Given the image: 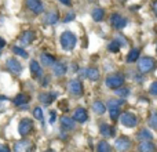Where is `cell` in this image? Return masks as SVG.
Segmentation results:
<instances>
[{"label":"cell","mask_w":157,"mask_h":152,"mask_svg":"<svg viewBox=\"0 0 157 152\" xmlns=\"http://www.w3.org/2000/svg\"><path fill=\"white\" fill-rule=\"evenodd\" d=\"M0 101H7V97L6 95H0Z\"/></svg>","instance_id":"cell-44"},{"label":"cell","mask_w":157,"mask_h":152,"mask_svg":"<svg viewBox=\"0 0 157 152\" xmlns=\"http://www.w3.org/2000/svg\"><path fill=\"white\" fill-rule=\"evenodd\" d=\"M59 108L62 111H68V101H61L59 102Z\"/></svg>","instance_id":"cell-38"},{"label":"cell","mask_w":157,"mask_h":152,"mask_svg":"<svg viewBox=\"0 0 157 152\" xmlns=\"http://www.w3.org/2000/svg\"><path fill=\"white\" fill-rule=\"evenodd\" d=\"M97 152H112V147L108 141L102 140V141L98 142L97 145Z\"/></svg>","instance_id":"cell-29"},{"label":"cell","mask_w":157,"mask_h":152,"mask_svg":"<svg viewBox=\"0 0 157 152\" xmlns=\"http://www.w3.org/2000/svg\"><path fill=\"white\" fill-rule=\"evenodd\" d=\"M52 75L57 76V78H62V76L66 75L68 72V65L65 62H55L52 65Z\"/></svg>","instance_id":"cell-18"},{"label":"cell","mask_w":157,"mask_h":152,"mask_svg":"<svg viewBox=\"0 0 157 152\" xmlns=\"http://www.w3.org/2000/svg\"><path fill=\"white\" fill-rule=\"evenodd\" d=\"M59 21V13L57 10H51L48 13L44 14L43 17V24L44 25H55Z\"/></svg>","instance_id":"cell-15"},{"label":"cell","mask_w":157,"mask_h":152,"mask_svg":"<svg viewBox=\"0 0 157 152\" xmlns=\"http://www.w3.org/2000/svg\"><path fill=\"white\" fill-rule=\"evenodd\" d=\"M156 54H157V44H156Z\"/></svg>","instance_id":"cell-47"},{"label":"cell","mask_w":157,"mask_h":152,"mask_svg":"<svg viewBox=\"0 0 157 152\" xmlns=\"http://www.w3.org/2000/svg\"><path fill=\"white\" fill-rule=\"evenodd\" d=\"M29 69H30V74H32V78L33 79H37V80H39V79H41L44 76L43 68H41V65L37 62V61H35V60L30 61Z\"/></svg>","instance_id":"cell-14"},{"label":"cell","mask_w":157,"mask_h":152,"mask_svg":"<svg viewBox=\"0 0 157 152\" xmlns=\"http://www.w3.org/2000/svg\"><path fill=\"white\" fill-rule=\"evenodd\" d=\"M57 62V58L54 57V55L48 54V53H43V54H40V64L43 66H46V68H52V65Z\"/></svg>","instance_id":"cell-19"},{"label":"cell","mask_w":157,"mask_h":152,"mask_svg":"<svg viewBox=\"0 0 157 152\" xmlns=\"http://www.w3.org/2000/svg\"><path fill=\"white\" fill-rule=\"evenodd\" d=\"M33 118L37 120H40L41 123H44V115H43V109L40 108V106H35L33 108Z\"/></svg>","instance_id":"cell-30"},{"label":"cell","mask_w":157,"mask_h":152,"mask_svg":"<svg viewBox=\"0 0 157 152\" xmlns=\"http://www.w3.org/2000/svg\"><path fill=\"white\" fill-rule=\"evenodd\" d=\"M26 7L35 15H40L44 13V4L41 0H26Z\"/></svg>","instance_id":"cell-8"},{"label":"cell","mask_w":157,"mask_h":152,"mask_svg":"<svg viewBox=\"0 0 157 152\" xmlns=\"http://www.w3.org/2000/svg\"><path fill=\"white\" fill-rule=\"evenodd\" d=\"M33 150V144L30 140H21V141H17L14 145V152H30Z\"/></svg>","instance_id":"cell-11"},{"label":"cell","mask_w":157,"mask_h":152,"mask_svg":"<svg viewBox=\"0 0 157 152\" xmlns=\"http://www.w3.org/2000/svg\"><path fill=\"white\" fill-rule=\"evenodd\" d=\"M124 80H125L124 75H121V74H113V75L106 76L105 84H106V87H109V89L116 90V89H119V87H121L123 84H124Z\"/></svg>","instance_id":"cell-4"},{"label":"cell","mask_w":157,"mask_h":152,"mask_svg":"<svg viewBox=\"0 0 157 152\" xmlns=\"http://www.w3.org/2000/svg\"><path fill=\"white\" fill-rule=\"evenodd\" d=\"M106 105L102 102V101H94L92 102V111H94V114H97V115H103L106 112Z\"/></svg>","instance_id":"cell-25"},{"label":"cell","mask_w":157,"mask_h":152,"mask_svg":"<svg viewBox=\"0 0 157 152\" xmlns=\"http://www.w3.org/2000/svg\"><path fill=\"white\" fill-rule=\"evenodd\" d=\"M109 22H110V25L114 28V29L121 30L123 28H125V25H127V18H123L120 14L114 13V14H112V15H110Z\"/></svg>","instance_id":"cell-7"},{"label":"cell","mask_w":157,"mask_h":152,"mask_svg":"<svg viewBox=\"0 0 157 152\" xmlns=\"http://www.w3.org/2000/svg\"><path fill=\"white\" fill-rule=\"evenodd\" d=\"M124 102H125V100H123V98H120V100L110 98V100L108 101V105H106V108H108L109 115H110V119L112 120H117L120 118V115H121V105Z\"/></svg>","instance_id":"cell-2"},{"label":"cell","mask_w":157,"mask_h":152,"mask_svg":"<svg viewBox=\"0 0 157 152\" xmlns=\"http://www.w3.org/2000/svg\"><path fill=\"white\" fill-rule=\"evenodd\" d=\"M28 102H29V95H28V94H24V93H21V94L15 95V98L13 100V104H14L15 106L26 105Z\"/></svg>","instance_id":"cell-24"},{"label":"cell","mask_w":157,"mask_h":152,"mask_svg":"<svg viewBox=\"0 0 157 152\" xmlns=\"http://www.w3.org/2000/svg\"><path fill=\"white\" fill-rule=\"evenodd\" d=\"M57 97H58V93H55V91H51V93H40V94H39V101H40L43 105H50L51 102H54Z\"/></svg>","instance_id":"cell-16"},{"label":"cell","mask_w":157,"mask_h":152,"mask_svg":"<svg viewBox=\"0 0 157 152\" xmlns=\"http://www.w3.org/2000/svg\"><path fill=\"white\" fill-rule=\"evenodd\" d=\"M61 126H62L63 130L69 131L76 127V122L73 120V118H69V116H66V115H63V116L61 118Z\"/></svg>","instance_id":"cell-21"},{"label":"cell","mask_w":157,"mask_h":152,"mask_svg":"<svg viewBox=\"0 0 157 152\" xmlns=\"http://www.w3.org/2000/svg\"><path fill=\"white\" fill-rule=\"evenodd\" d=\"M68 91L71 93V94L76 95V97L77 95H81L84 91L83 83H81L78 79H72V80H69V83H68Z\"/></svg>","instance_id":"cell-9"},{"label":"cell","mask_w":157,"mask_h":152,"mask_svg":"<svg viewBox=\"0 0 157 152\" xmlns=\"http://www.w3.org/2000/svg\"><path fill=\"white\" fill-rule=\"evenodd\" d=\"M119 2H120V3H124V2H125V0H119Z\"/></svg>","instance_id":"cell-46"},{"label":"cell","mask_w":157,"mask_h":152,"mask_svg":"<svg viewBox=\"0 0 157 152\" xmlns=\"http://www.w3.org/2000/svg\"><path fill=\"white\" fill-rule=\"evenodd\" d=\"M147 123H149V126L152 129H155L157 131V111L152 112V115L149 116V119H147Z\"/></svg>","instance_id":"cell-32"},{"label":"cell","mask_w":157,"mask_h":152,"mask_svg":"<svg viewBox=\"0 0 157 152\" xmlns=\"http://www.w3.org/2000/svg\"><path fill=\"white\" fill-rule=\"evenodd\" d=\"M4 46H6V40L3 38H0V50H2Z\"/></svg>","instance_id":"cell-42"},{"label":"cell","mask_w":157,"mask_h":152,"mask_svg":"<svg viewBox=\"0 0 157 152\" xmlns=\"http://www.w3.org/2000/svg\"><path fill=\"white\" fill-rule=\"evenodd\" d=\"M6 66H7V69L11 72V74L14 75H19L22 72V65L21 62H19L18 60H15V58H8L7 61H6Z\"/></svg>","instance_id":"cell-10"},{"label":"cell","mask_w":157,"mask_h":152,"mask_svg":"<svg viewBox=\"0 0 157 152\" xmlns=\"http://www.w3.org/2000/svg\"><path fill=\"white\" fill-rule=\"evenodd\" d=\"M136 137H138L139 141H152L153 134L150 133L147 129H141V130L138 131V134H136Z\"/></svg>","instance_id":"cell-26"},{"label":"cell","mask_w":157,"mask_h":152,"mask_svg":"<svg viewBox=\"0 0 157 152\" xmlns=\"http://www.w3.org/2000/svg\"><path fill=\"white\" fill-rule=\"evenodd\" d=\"M83 76H86L87 79H90V80H92V82H97L98 79H99L101 74L97 68H87L83 71Z\"/></svg>","instance_id":"cell-22"},{"label":"cell","mask_w":157,"mask_h":152,"mask_svg":"<svg viewBox=\"0 0 157 152\" xmlns=\"http://www.w3.org/2000/svg\"><path fill=\"white\" fill-rule=\"evenodd\" d=\"M119 119H120V122H121V125L125 126V127L134 129L138 126V118H136V115L131 114V112H124V114H121Z\"/></svg>","instance_id":"cell-6"},{"label":"cell","mask_w":157,"mask_h":152,"mask_svg":"<svg viewBox=\"0 0 157 152\" xmlns=\"http://www.w3.org/2000/svg\"><path fill=\"white\" fill-rule=\"evenodd\" d=\"M99 131L103 137H106V138H109V137H114V134H116V129H114L113 126L108 125V123H101Z\"/></svg>","instance_id":"cell-20"},{"label":"cell","mask_w":157,"mask_h":152,"mask_svg":"<svg viewBox=\"0 0 157 152\" xmlns=\"http://www.w3.org/2000/svg\"><path fill=\"white\" fill-rule=\"evenodd\" d=\"M149 93L152 95H157V82H153L149 87Z\"/></svg>","instance_id":"cell-35"},{"label":"cell","mask_w":157,"mask_h":152,"mask_svg":"<svg viewBox=\"0 0 157 152\" xmlns=\"http://www.w3.org/2000/svg\"><path fill=\"white\" fill-rule=\"evenodd\" d=\"M59 43H61V47H62L65 51H72L77 44V38L73 32L65 30V32H62V35H61V38H59Z\"/></svg>","instance_id":"cell-1"},{"label":"cell","mask_w":157,"mask_h":152,"mask_svg":"<svg viewBox=\"0 0 157 152\" xmlns=\"http://www.w3.org/2000/svg\"><path fill=\"white\" fill-rule=\"evenodd\" d=\"M75 17H76V15H75V13H72V11H71L69 14H66V17H65V19H63V22H66V24H68V22H72V21L75 19Z\"/></svg>","instance_id":"cell-36"},{"label":"cell","mask_w":157,"mask_h":152,"mask_svg":"<svg viewBox=\"0 0 157 152\" xmlns=\"http://www.w3.org/2000/svg\"><path fill=\"white\" fill-rule=\"evenodd\" d=\"M55 120H57V114L54 111L50 112V125H54Z\"/></svg>","instance_id":"cell-37"},{"label":"cell","mask_w":157,"mask_h":152,"mask_svg":"<svg viewBox=\"0 0 157 152\" xmlns=\"http://www.w3.org/2000/svg\"><path fill=\"white\" fill-rule=\"evenodd\" d=\"M139 54H141V50L139 49H132V50H130V53L127 54V62L128 64H132V62H135V61H138L139 60Z\"/></svg>","instance_id":"cell-28"},{"label":"cell","mask_w":157,"mask_h":152,"mask_svg":"<svg viewBox=\"0 0 157 152\" xmlns=\"http://www.w3.org/2000/svg\"><path fill=\"white\" fill-rule=\"evenodd\" d=\"M138 71L141 72V74H149L150 71H153L155 69V66H156V61H155V58H152V57H141L138 60Z\"/></svg>","instance_id":"cell-3"},{"label":"cell","mask_w":157,"mask_h":152,"mask_svg":"<svg viewBox=\"0 0 157 152\" xmlns=\"http://www.w3.org/2000/svg\"><path fill=\"white\" fill-rule=\"evenodd\" d=\"M32 131H33V120L29 119V118H24V119H21V122L18 123L19 136L26 137V136H29Z\"/></svg>","instance_id":"cell-5"},{"label":"cell","mask_w":157,"mask_h":152,"mask_svg":"<svg viewBox=\"0 0 157 152\" xmlns=\"http://www.w3.org/2000/svg\"><path fill=\"white\" fill-rule=\"evenodd\" d=\"M44 152H57V151H52V150H47V151H44Z\"/></svg>","instance_id":"cell-45"},{"label":"cell","mask_w":157,"mask_h":152,"mask_svg":"<svg viewBox=\"0 0 157 152\" xmlns=\"http://www.w3.org/2000/svg\"><path fill=\"white\" fill-rule=\"evenodd\" d=\"M0 152H11L10 147L6 144H0Z\"/></svg>","instance_id":"cell-39"},{"label":"cell","mask_w":157,"mask_h":152,"mask_svg":"<svg viewBox=\"0 0 157 152\" xmlns=\"http://www.w3.org/2000/svg\"><path fill=\"white\" fill-rule=\"evenodd\" d=\"M59 2L62 3V4H65V6H71V4H72L71 0H59Z\"/></svg>","instance_id":"cell-41"},{"label":"cell","mask_w":157,"mask_h":152,"mask_svg":"<svg viewBox=\"0 0 157 152\" xmlns=\"http://www.w3.org/2000/svg\"><path fill=\"white\" fill-rule=\"evenodd\" d=\"M33 39H35V32L33 30H25V32L21 33V36H19V43H21L22 47H26L29 46V44H32Z\"/></svg>","instance_id":"cell-17"},{"label":"cell","mask_w":157,"mask_h":152,"mask_svg":"<svg viewBox=\"0 0 157 152\" xmlns=\"http://www.w3.org/2000/svg\"><path fill=\"white\" fill-rule=\"evenodd\" d=\"M114 147H116V150L119 151V152H125V151L130 150L131 141H130V138H128V137L121 136V137H119V138L116 140V142H114Z\"/></svg>","instance_id":"cell-13"},{"label":"cell","mask_w":157,"mask_h":152,"mask_svg":"<svg viewBox=\"0 0 157 152\" xmlns=\"http://www.w3.org/2000/svg\"><path fill=\"white\" fill-rule=\"evenodd\" d=\"M13 53L17 55H19V57L22 58H28L29 57V54L26 53V50H24V47H19V46H14L13 47Z\"/></svg>","instance_id":"cell-31"},{"label":"cell","mask_w":157,"mask_h":152,"mask_svg":"<svg viewBox=\"0 0 157 152\" xmlns=\"http://www.w3.org/2000/svg\"><path fill=\"white\" fill-rule=\"evenodd\" d=\"M48 82H50V79H48V78H46V79L43 80V86H47V84H48Z\"/></svg>","instance_id":"cell-43"},{"label":"cell","mask_w":157,"mask_h":152,"mask_svg":"<svg viewBox=\"0 0 157 152\" xmlns=\"http://www.w3.org/2000/svg\"><path fill=\"white\" fill-rule=\"evenodd\" d=\"M73 120L78 123H86L88 120V112L83 106H77L73 112Z\"/></svg>","instance_id":"cell-12"},{"label":"cell","mask_w":157,"mask_h":152,"mask_svg":"<svg viewBox=\"0 0 157 152\" xmlns=\"http://www.w3.org/2000/svg\"><path fill=\"white\" fill-rule=\"evenodd\" d=\"M108 50L109 51H112V53H119V50H120V43H119V40H112L110 43L108 44Z\"/></svg>","instance_id":"cell-33"},{"label":"cell","mask_w":157,"mask_h":152,"mask_svg":"<svg viewBox=\"0 0 157 152\" xmlns=\"http://www.w3.org/2000/svg\"><path fill=\"white\" fill-rule=\"evenodd\" d=\"M139 152H156V145L152 141H141L138 145Z\"/></svg>","instance_id":"cell-23"},{"label":"cell","mask_w":157,"mask_h":152,"mask_svg":"<svg viewBox=\"0 0 157 152\" xmlns=\"http://www.w3.org/2000/svg\"><path fill=\"white\" fill-rule=\"evenodd\" d=\"M91 17L95 22H101L103 19V17H105V10L101 7H95L91 13Z\"/></svg>","instance_id":"cell-27"},{"label":"cell","mask_w":157,"mask_h":152,"mask_svg":"<svg viewBox=\"0 0 157 152\" xmlns=\"http://www.w3.org/2000/svg\"><path fill=\"white\" fill-rule=\"evenodd\" d=\"M152 8H153V11H155V14L157 15V0H155V2L152 3Z\"/></svg>","instance_id":"cell-40"},{"label":"cell","mask_w":157,"mask_h":152,"mask_svg":"<svg viewBox=\"0 0 157 152\" xmlns=\"http://www.w3.org/2000/svg\"><path fill=\"white\" fill-rule=\"evenodd\" d=\"M116 94L121 98H127L130 95V89L128 87H119V89H116Z\"/></svg>","instance_id":"cell-34"}]
</instances>
